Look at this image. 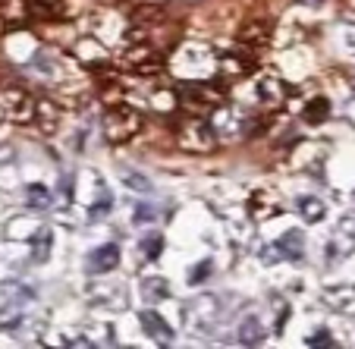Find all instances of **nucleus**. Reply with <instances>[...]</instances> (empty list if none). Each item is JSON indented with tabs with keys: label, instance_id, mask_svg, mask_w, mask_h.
I'll return each mask as SVG.
<instances>
[{
	"label": "nucleus",
	"instance_id": "1",
	"mask_svg": "<svg viewBox=\"0 0 355 349\" xmlns=\"http://www.w3.org/2000/svg\"><path fill=\"white\" fill-rule=\"evenodd\" d=\"M141 126H145L141 110L129 108V104H110V108L104 110V117H101V129H104V139H107L110 145L129 142L132 135L141 133Z\"/></svg>",
	"mask_w": 355,
	"mask_h": 349
},
{
	"label": "nucleus",
	"instance_id": "2",
	"mask_svg": "<svg viewBox=\"0 0 355 349\" xmlns=\"http://www.w3.org/2000/svg\"><path fill=\"white\" fill-rule=\"evenodd\" d=\"M176 145L192 155H208L217 148V133L201 114H186L176 126Z\"/></svg>",
	"mask_w": 355,
	"mask_h": 349
},
{
	"label": "nucleus",
	"instance_id": "3",
	"mask_svg": "<svg viewBox=\"0 0 355 349\" xmlns=\"http://www.w3.org/2000/svg\"><path fill=\"white\" fill-rule=\"evenodd\" d=\"M223 101H227V92H223V85H217V82H189L180 92V104L186 114L205 117L220 108Z\"/></svg>",
	"mask_w": 355,
	"mask_h": 349
},
{
	"label": "nucleus",
	"instance_id": "4",
	"mask_svg": "<svg viewBox=\"0 0 355 349\" xmlns=\"http://www.w3.org/2000/svg\"><path fill=\"white\" fill-rule=\"evenodd\" d=\"M164 67H167V63H164V57L157 54L148 41L129 44L126 54H123V69H129V73H135V76H161Z\"/></svg>",
	"mask_w": 355,
	"mask_h": 349
},
{
	"label": "nucleus",
	"instance_id": "5",
	"mask_svg": "<svg viewBox=\"0 0 355 349\" xmlns=\"http://www.w3.org/2000/svg\"><path fill=\"white\" fill-rule=\"evenodd\" d=\"M0 114L7 117L10 123H35V114H38V101H35L32 94L26 88H7V92L0 94Z\"/></svg>",
	"mask_w": 355,
	"mask_h": 349
},
{
	"label": "nucleus",
	"instance_id": "6",
	"mask_svg": "<svg viewBox=\"0 0 355 349\" xmlns=\"http://www.w3.org/2000/svg\"><path fill=\"white\" fill-rule=\"evenodd\" d=\"M270 35H274V28H270V22H261V19H252L245 22V26L239 28V35H236V41H239V47H245L248 54H261V51H268L270 47Z\"/></svg>",
	"mask_w": 355,
	"mask_h": 349
},
{
	"label": "nucleus",
	"instance_id": "7",
	"mask_svg": "<svg viewBox=\"0 0 355 349\" xmlns=\"http://www.w3.org/2000/svg\"><path fill=\"white\" fill-rule=\"evenodd\" d=\"M277 214H283V205L274 192H268V189H255V192L248 195V217H252L255 223H264Z\"/></svg>",
	"mask_w": 355,
	"mask_h": 349
},
{
	"label": "nucleus",
	"instance_id": "8",
	"mask_svg": "<svg viewBox=\"0 0 355 349\" xmlns=\"http://www.w3.org/2000/svg\"><path fill=\"white\" fill-rule=\"evenodd\" d=\"M321 303L327 305V309L340 312V315H352L355 312V283H340V287L324 289Z\"/></svg>",
	"mask_w": 355,
	"mask_h": 349
},
{
	"label": "nucleus",
	"instance_id": "9",
	"mask_svg": "<svg viewBox=\"0 0 355 349\" xmlns=\"http://www.w3.org/2000/svg\"><path fill=\"white\" fill-rule=\"evenodd\" d=\"M139 324H141V330H145V334L151 337L155 343H161V346H170V340H173V327H170V324L164 321V318L157 315L155 309L139 312Z\"/></svg>",
	"mask_w": 355,
	"mask_h": 349
},
{
	"label": "nucleus",
	"instance_id": "10",
	"mask_svg": "<svg viewBox=\"0 0 355 349\" xmlns=\"http://www.w3.org/2000/svg\"><path fill=\"white\" fill-rule=\"evenodd\" d=\"M255 94L264 108H280L283 98H286V85H283V79H277V76H261L255 85Z\"/></svg>",
	"mask_w": 355,
	"mask_h": 349
},
{
	"label": "nucleus",
	"instance_id": "11",
	"mask_svg": "<svg viewBox=\"0 0 355 349\" xmlns=\"http://www.w3.org/2000/svg\"><path fill=\"white\" fill-rule=\"evenodd\" d=\"M116 264H120V248H116L114 242L94 248L92 255H88V271H92V274H110Z\"/></svg>",
	"mask_w": 355,
	"mask_h": 349
},
{
	"label": "nucleus",
	"instance_id": "12",
	"mask_svg": "<svg viewBox=\"0 0 355 349\" xmlns=\"http://www.w3.org/2000/svg\"><path fill=\"white\" fill-rule=\"evenodd\" d=\"M28 13L41 19H63L67 16V0H28Z\"/></svg>",
	"mask_w": 355,
	"mask_h": 349
},
{
	"label": "nucleus",
	"instance_id": "13",
	"mask_svg": "<svg viewBox=\"0 0 355 349\" xmlns=\"http://www.w3.org/2000/svg\"><path fill=\"white\" fill-rule=\"evenodd\" d=\"M277 248L283 252L286 262H299V258L305 255V239H302L299 230H286V233L280 236V242H277Z\"/></svg>",
	"mask_w": 355,
	"mask_h": 349
},
{
	"label": "nucleus",
	"instance_id": "14",
	"mask_svg": "<svg viewBox=\"0 0 355 349\" xmlns=\"http://www.w3.org/2000/svg\"><path fill=\"white\" fill-rule=\"evenodd\" d=\"M35 123H38V129H41L44 135H54L57 129H60V123H63L60 108H54V104H38V114H35Z\"/></svg>",
	"mask_w": 355,
	"mask_h": 349
},
{
	"label": "nucleus",
	"instance_id": "15",
	"mask_svg": "<svg viewBox=\"0 0 355 349\" xmlns=\"http://www.w3.org/2000/svg\"><path fill=\"white\" fill-rule=\"evenodd\" d=\"M51 248H54V233L47 227H41L38 233L32 236V262L35 264H44L51 258Z\"/></svg>",
	"mask_w": 355,
	"mask_h": 349
},
{
	"label": "nucleus",
	"instance_id": "16",
	"mask_svg": "<svg viewBox=\"0 0 355 349\" xmlns=\"http://www.w3.org/2000/svg\"><path fill=\"white\" fill-rule=\"evenodd\" d=\"M239 343L242 346H261L264 343V324L258 321L255 315H248L245 321L239 324Z\"/></svg>",
	"mask_w": 355,
	"mask_h": 349
},
{
	"label": "nucleus",
	"instance_id": "17",
	"mask_svg": "<svg viewBox=\"0 0 355 349\" xmlns=\"http://www.w3.org/2000/svg\"><path fill=\"white\" fill-rule=\"evenodd\" d=\"M295 208H299V214H302L305 223H321L324 214H327V208H324L321 198H311V195H302L299 202H295Z\"/></svg>",
	"mask_w": 355,
	"mask_h": 349
},
{
	"label": "nucleus",
	"instance_id": "18",
	"mask_svg": "<svg viewBox=\"0 0 355 349\" xmlns=\"http://www.w3.org/2000/svg\"><path fill=\"white\" fill-rule=\"evenodd\" d=\"M141 296H145L148 305L161 303V299H170L167 280H164V277H145V280H141Z\"/></svg>",
	"mask_w": 355,
	"mask_h": 349
},
{
	"label": "nucleus",
	"instance_id": "19",
	"mask_svg": "<svg viewBox=\"0 0 355 349\" xmlns=\"http://www.w3.org/2000/svg\"><path fill=\"white\" fill-rule=\"evenodd\" d=\"M255 54H248V57H239V54H233V57H223L220 60V73H227V76H245V73H252L255 69V60H252Z\"/></svg>",
	"mask_w": 355,
	"mask_h": 349
},
{
	"label": "nucleus",
	"instance_id": "20",
	"mask_svg": "<svg viewBox=\"0 0 355 349\" xmlns=\"http://www.w3.org/2000/svg\"><path fill=\"white\" fill-rule=\"evenodd\" d=\"M305 123H311V126H318V123H324L330 117V101L324 98V94H318V98H311L309 108H305Z\"/></svg>",
	"mask_w": 355,
	"mask_h": 349
},
{
	"label": "nucleus",
	"instance_id": "21",
	"mask_svg": "<svg viewBox=\"0 0 355 349\" xmlns=\"http://www.w3.org/2000/svg\"><path fill=\"white\" fill-rule=\"evenodd\" d=\"M26 205L35 211H44L47 205H51V189L41 186V182H32V186H26Z\"/></svg>",
	"mask_w": 355,
	"mask_h": 349
},
{
	"label": "nucleus",
	"instance_id": "22",
	"mask_svg": "<svg viewBox=\"0 0 355 349\" xmlns=\"http://www.w3.org/2000/svg\"><path fill=\"white\" fill-rule=\"evenodd\" d=\"M120 180L126 182L132 192H151V189H155V186H151V180H148L145 173H139V170H129V167L120 170Z\"/></svg>",
	"mask_w": 355,
	"mask_h": 349
},
{
	"label": "nucleus",
	"instance_id": "23",
	"mask_svg": "<svg viewBox=\"0 0 355 349\" xmlns=\"http://www.w3.org/2000/svg\"><path fill=\"white\" fill-rule=\"evenodd\" d=\"M139 248H141V255L155 262V258L161 255V248H164V236H161V233H148V236H141Z\"/></svg>",
	"mask_w": 355,
	"mask_h": 349
},
{
	"label": "nucleus",
	"instance_id": "24",
	"mask_svg": "<svg viewBox=\"0 0 355 349\" xmlns=\"http://www.w3.org/2000/svg\"><path fill=\"white\" fill-rule=\"evenodd\" d=\"M110 214V192L107 189H101V198L92 205V211H88V221H104V217Z\"/></svg>",
	"mask_w": 355,
	"mask_h": 349
},
{
	"label": "nucleus",
	"instance_id": "25",
	"mask_svg": "<svg viewBox=\"0 0 355 349\" xmlns=\"http://www.w3.org/2000/svg\"><path fill=\"white\" fill-rule=\"evenodd\" d=\"M305 346L318 349V346H336V340L330 337V330H318V334H311L309 340H305Z\"/></svg>",
	"mask_w": 355,
	"mask_h": 349
},
{
	"label": "nucleus",
	"instance_id": "26",
	"mask_svg": "<svg viewBox=\"0 0 355 349\" xmlns=\"http://www.w3.org/2000/svg\"><path fill=\"white\" fill-rule=\"evenodd\" d=\"M155 208H148V205H139V208H135V217L132 221L135 223H155Z\"/></svg>",
	"mask_w": 355,
	"mask_h": 349
},
{
	"label": "nucleus",
	"instance_id": "27",
	"mask_svg": "<svg viewBox=\"0 0 355 349\" xmlns=\"http://www.w3.org/2000/svg\"><path fill=\"white\" fill-rule=\"evenodd\" d=\"M208 274H211V264L205 262V264H198V268H192V274H189V283H192V287H195V283H198V280H205V277H208Z\"/></svg>",
	"mask_w": 355,
	"mask_h": 349
},
{
	"label": "nucleus",
	"instance_id": "28",
	"mask_svg": "<svg viewBox=\"0 0 355 349\" xmlns=\"http://www.w3.org/2000/svg\"><path fill=\"white\" fill-rule=\"evenodd\" d=\"M346 47L355 51V28H346Z\"/></svg>",
	"mask_w": 355,
	"mask_h": 349
}]
</instances>
